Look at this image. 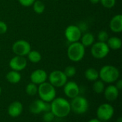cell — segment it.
Instances as JSON below:
<instances>
[{"instance_id": "cell-26", "label": "cell", "mask_w": 122, "mask_h": 122, "mask_svg": "<svg viewBox=\"0 0 122 122\" xmlns=\"http://www.w3.org/2000/svg\"><path fill=\"white\" fill-rule=\"evenodd\" d=\"M64 73L67 78L73 77L76 73V69L73 66H68L64 69Z\"/></svg>"}, {"instance_id": "cell-32", "label": "cell", "mask_w": 122, "mask_h": 122, "mask_svg": "<svg viewBox=\"0 0 122 122\" xmlns=\"http://www.w3.org/2000/svg\"><path fill=\"white\" fill-rule=\"evenodd\" d=\"M116 87L118 89L119 91L122 90V79H119L118 81H117V84H116Z\"/></svg>"}, {"instance_id": "cell-10", "label": "cell", "mask_w": 122, "mask_h": 122, "mask_svg": "<svg viewBox=\"0 0 122 122\" xmlns=\"http://www.w3.org/2000/svg\"><path fill=\"white\" fill-rule=\"evenodd\" d=\"M64 35L68 41L74 43L79 41L82 35V31L76 25H69L66 28Z\"/></svg>"}, {"instance_id": "cell-13", "label": "cell", "mask_w": 122, "mask_h": 122, "mask_svg": "<svg viewBox=\"0 0 122 122\" xmlns=\"http://www.w3.org/2000/svg\"><path fill=\"white\" fill-rule=\"evenodd\" d=\"M63 87L65 95L70 99H73L79 95L80 89L75 81H67Z\"/></svg>"}, {"instance_id": "cell-11", "label": "cell", "mask_w": 122, "mask_h": 122, "mask_svg": "<svg viewBox=\"0 0 122 122\" xmlns=\"http://www.w3.org/2000/svg\"><path fill=\"white\" fill-rule=\"evenodd\" d=\"M29 111L34 114L51 112V104L50 102H44L41 99H36L31 103L29 106Z\"/></svg>"}, {"instance_id": "cell-17", "label": "cell", "mask_w": 122, "mask_h": 122, "mask_svg": "<svg viewBox=\"0 0 122 122\" xmlns=\"http://www.w3.org/2000/svg\"><path fill=\"white\" fill-rule=\"evenodd\" d=\"M111 30L114 33H120L122 31V15L117 14L112 17L109 23Z\"/></svg>"}, {"instance_id": "cell-19", "label": "cell", "mask_w": 122, "mask_h": 122, "mask_svg": "<svg viewBox=\"0 0 122 122\" xmlns=\"http://www.w3.org/2000/svg\"><path fill=\"white\" fill-rule=\"evenodd\" d=\"M81 40V43L82 44V45L86 48V47H89L91 46L95 41V38L94 36V35L90 33V32H86L84 34L81 35V37L80 39Z\"/></svg>"}, {"instance_id": "cell-22", "label": "cell", "mask_w": 122, "mask_h": 122, "mask_svg": "<svg viewBox=\"0 0 122 122\" xmlns=\"http://www.w3.org/2000/svg\"><path fill=\"white\" fill-rule=\"evenodd\" d=\"M28 59L32 63H39L41 60V54L36 50H31L27 54Z\"/></svg>"}, {"instance_id": "cell-14", "label": "cell", "mask_w": 122, "mask_h": 122, "mask_svg": "<svg viewBox=\"0 0 122 122\" xmlns=\"http://www.w3.org/2000/svg\"><path fill=\"white\" fill-rule=\"evenodd\" d=\"M48 74L46 71L43 69H36L30 75L31 81L36 85H39L46 81Z\"/></svg>"}, {"instance_id": "cell-36", "label": "cell", "mask_w": 122, "mask_h": 122, "mask_svg": "<svg viewBox=\"0 0 122 122\" xmlns=\"http://www.w3.org/2000/svg\"><path fill=\"white\" fill-rule=\"evenodd\" d=\"M1 88L0 86V95H1Z\"/></svg>"}, {"instance_id": "cell-7", "label": "cell", "mask_w": 122, "mask_h": 122, "mask_svg": "<svg viewBox=\"0 0 122 122\" xmlns=\"http://www.w3.org/2000/svg\"><path fill=\"white\" fill-rule=\"evenodd\" d=\"M114 114V107L108 103L101 104L97 110V119L102 122H107L110 120L113 117Z\"/></svg>"}, {"instance_id": "cell-15", "label": "cell", "mask_w": 122, "mask_h": 122, "mask_svg": "<svg viewBox=\"0 0 122 122\" xmlns=\"http://www.w3.org/2000/svg\"><path fill=\"white\" fill-rule=\"evenodd\" d=\"M104 97L109 102H114L117 100L119 97V91L116 87L115 85H109L107 88L104 89Z\"/></svg>"}, {"instance_id": "cell-8", "label": "cell", "mask_w": 122, "mask_h": 122, "mask_svg": "<svg viewBox=\"0 0 122 122\" xmlns=\"http://www.w3.org/2000/svg\"><path fill=\"white\" fill-rule=\"evenodd\" d=\"M49 83L54 87H62L67 82V77L64 71L60 70H54L49 75Z\"/></svg>"}, {"instance_id": "cell-18", "label": "cell", "mask_w": 122, "mask_h": 122, "mask_svg": "<svg viewBox=\"0 0 122 122\" xmlns=\"http://www.w3.org/2000/svg\"><path fill=\"white\" fill-rule=\"evenodd\" d=\"M107 44L110 49L117 50L122 48V41L120 38L117 36H112L108 39Z\"/></svg>"}, {"instance_id": "cell-24", "label": "cell", "mask_w": 122, "mask_h": 122, "mask_svg": "<svg viewBox=\"0 0 122 122\" xmlns=\"http://www.w3.org/2000/svg\"><path fill=\"white\" fill-rule=\"evenodd\" d=\"M93 90L95 93L97 94H102L104 92V89H105V84L104 82L102 81V80H96L93 84Z\"/></svg>"}, {"instance_id": "cell-31", "label": "cell", "mask_w": 122, "mask_h": 122, "mask_svg": "<svg viewBox=\"0 0 122 122\" xmlns=\"http://www.w3.org/2000/svg\"><path fill=\"white\" fill-rule=\"evenodd\" d=\"M7 30H8L7 24L3 21H0V34H5L7 31Z\"/></svg>"}, {"instance_id": "cell-20", "label": "cell", "mask_w": 122, "mask_h": 122, "mask_svg": "<svg viewBox=\"0 0 122 122\" xmlns=\"http://www.w3.org/2000/svg\"><path fill=\"white\" fill-rule=\"evenodd\" d=\"M6 80L11 83V84H17L21 81V76L19 73V71H14L11 70L10 71H9L6 75Z\"/></svg>"}, {"instance_id": "cell-12", "label": "cell", "mask_w": 122, "mask_h": 122, "mask_svg": "<svg viewBox=\"0 0 122 122\" xmlns=\"http://www.w3.org/2000/svg\"><path fill=\"white\" fill-rule=\"evenodd\" d=\"M9 64L11 70L20 71L26 68L27 65V61L24 56L16 55L10 59Z\"/></svg>"}, {"instance_id": "cell-21", "label": "cell", "mask_w": 122, "mask_h": 122, "mask_svg": "<svg viewBox=\"0 0 122 122\" xmlns=\"http://www.w3.org/2000/svg\"><path fill=\"white\" fill-rule=\"evenodd\" d=\"M84 76L86 79L90 81H95L96 80L99 79V71L94 68H89L85 71Z\"/></svg>"}, {"instance_id": "cell-34", "label": "cell", "mask_w": 122, "mask_h": 122, "mask_svg": "<svg viewBox=\"0 0 122 122\" xmlns=\"http://www.w3.org/2000/svg\"><path fill=\"white\" fill-rule=\"evenodd\" d=\"M88 122H102V121H100L99 119H92L91 120H89Z\"/></svg>"}, {"instance_id": "cell-4", "label": "cell", "mask_w": 122, "mask_h": 122, "mask_svg": "<svg viewBox=\"0 0 122 122\" xmlns=\"http://www.w3.org/2000/svg\"><path fill=\"white\" fill-rule=\"evenodd\" d=\"M40 99L46 102H51L56 98V89L49 82H44L39 85L38 93Z\"/></svg>"}, {"instance_id": "cell-1", "label": "cell", "mask_w": 122, "mask_h": 122, "mask_svg": "<svg viewBox=\"0 0 122 122\" xmlns=\"http://www.w3.org/2000/svg\"><path fill=\"white\" fill-rule=\"evenodd\" d=\"M51 112L54 117L64 118L71 112L70 102L62 97L55 98L51 102Z\"/></svg>"}, {"instance_id": "cell-33", "label": "cell", "mask_w": 122, "mask_h": 122, "mask_svg": "<svg viewBox=\"0 0 122 122\" xmlns=\"http://www.w3.org/2000/svg\"><path fill=\"white\" fill-rule=\"evenodd\" d=\"M89 1L93 4H97L100 2V0H89Z\"/></svg>"}, {"instance_id": "cell-37", "label": "cell", "mask_w": 122, "mask_h": 122, "mask_svg": "<svg viewBox=\"0 0 122 122\" xmlns=\"http://www.w3.org/2000/svg\"><path fill=\"white\" fill-rule=\"evenodd\" d=\"M0 51H1V47H0Z\"/></svg>"}, {"instance_id": "cell-30", "label": "cell", "mask_w": 122, "mask_h": 122, "mask_svg": "<svg viewBox=\"0 0 122 122\" xmlns=\"http://www.w3.org/2000/svg\"><path fill=\"white\" fill-rule=\"evenodd\" d=\"M19 4L25 7H29L33 4L35 0H18Z\"/></svg>"}, {"instance_id": "cell-5", "label": "cell", "mask_w": 122, "mask_h": 122, "mask_svg": "<svg viewBox=\"0 0 122 122\" xmlns=\"http://www.w3.org/2000/svg\"><path fill=\"white\" fill-rule=\"evenodd\" d=\"M70 105L71 110L77 114H84L89 109V102L87 99L85 97L79 95L72 99Z\"/></svg>"}, {"instance_id": "cell-25", "label": "cell", "mask_w": 122, "mask_h": 122, "mask_svg": "<svg viewBox=\"0 0 122 122\" xmlns=\"http://www.w3.org/2000/svg\"><path fill=\"white\" fill-rule=\"evenodd\" d=\"M26 92L29 96H35L38 93V86L36 84L31 82L26 87Z\"/></svg>"}, {"instance_id": "cell-2", "label": "cell", "mask_w": 122, "mask_h": 122, "mask_svg": "<svg viewBox=\"0 0 122 122\" xmlns=\"http://www.w3.org/2000/svg\"><path fill=\"white\" fill-rule=\"evenodd\" d=\"M99 78L102 81L111 84L117 81L119 77L120 73L119 69L112 65H105L102 67L99 71Z\"/></svg>"}, {"instance_id": "cell-9", "label": "cell", "mask_w": 122, "mask_h": 122, "mask_svg": "<svg viewBox=\"0 0 122 122\" xmlns=\"http://www.w3.org/2000/svg\"><path fill=\"white\" fill-rule=\"evenodd\" d=\"M12 51L17 56H27L31 49V44L25 40L20 39L15 41L11 47Z\"/></svg>"}, {"instance_id": "cell-29", "label": "cell", "mask_w": 122, "mask_h": 122, "mask_svg": "<svg viewBox=\"0 0 122 122\" xmlns=\"http://www.w3.org/2000/svg\"><path fill=\"white\" fill-rule=\"evenodd\" d=\"M54 115L51 112H44L43 115V120L44 122H51L54 119Z\"/></svg>"}, {"instance_id": "cell-23", "label": "cell", "mask_w": 122, "mask_h": 122, "mask_svg": "<svg viewBox=\"0 0 122 122\" xmlns=\"http://www.w3.org/2000/svg\"><path fill=\"white\" fill-rule=\"evenodd\" d=\"M32 6L34 11L36 14H41L45 10V4L40 0H35Z\"/></svg>"}, {"instance_id": "cell-16", "label": "cell", "mask_w": 122, "mask_h": 122, "mask_svg": "<svg viewBox=\"0 0 122 122\" xmlns=\"http://www.w3.org/2000/svg\"><path fill=\"white\" fill-rule=\"evenodd\" d=\"M23 112V105L21 102L16 101L12 102L8 108V114L13 118L18 117Z\"/></svg>"}, {"instance_id": "cell-27", "label": "cell", "mask_w": 122, "mask_h": 122, "mask_svg": "<svg viewBox=\"0 0 122 122\" xmlns=\"http://www.w3.org/2000/svg\"><path fill=\"white\" fill-rule=\"evenodd\" d=\"M109 34L107 33V31H104V30H102L100 31L99 33H98V35H97V39L99 40V41H101V42H106L107 41L108 39H109Z\"/></svg>"}, {"instance_id": "cell-3", "label": "cell", "mask_w": 122, "mask_h": 122, "mask_svg": "<svg viewBox=\"0 0 122 122\" xmlns=\"http://www.w3.org/2000/svg\"><path fill=\"white\" fill-rule=\"evenodd\" d=\"M85 55V47L80 41L71 43L67 49L68 58L74 62H78L82 60Z\"/></svg>"}, {"instance_id": "cell-28", "label": "cell", "mask_w": 122, "mask_h": 122, "mask_svg": "<svg viewBox=\"0 0 122 122\" xmlns=\"http://www.w3.org/2000/svg\"><path fill=\"white\" fill-rule=\"evenodd\" d=\"M102 5L107 9H112L116 4V0H100Z\"/></svg>"}, {"instance_id": "cell-6", "label": "cell", "mask_w": 122, "mask_h": 122, "mask_svg": "<svg viewBox=\"0 0 122 122\" xmlns=\"http://www.w3.org/2000/svg\"><path fill=\"white\" fill-rule=\"evenodd\" d=\"M91 46V54L94 58L97 59L105 58L110 51V49L106 42L97 41L94 43Z\"/></svg>"}, {"instance_id": "cell-35", "label": "cell", "mask_w": 122, "mask_h": 122, "mask_svg": "<svg viewBox=\"0 0 122 122\" xmlns=\"http://www.w3.org/2000/svg\"><path fill=\"white\" fill-rule=\"evenodd\" d=\"M117 122H122V117H119V118L117 120Z\"/></svg>"}]
</instances>
